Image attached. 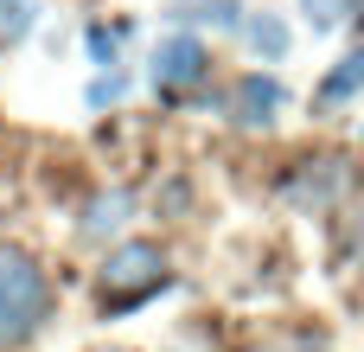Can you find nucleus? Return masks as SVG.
<instances>
[{
  "mask_svg": "<svg viewBox=\"0 0 364 352\" xmlns=\"http://www.w3.org/2000/svg\"><path fill=\"white\" fill-rule=\"evenodd\" d=\"M115 96H122V77H96V83H90V103H96V109L115 103Z\"/></svg>",
  "mask_w": 364,
  "mask_h": 352,
  "instance_id": "nucleus-12",
  "label": "nucleus"
},
{
  "mask_svg": "<svg viewBox=\"0 0 364 352\" xmlns=\"http://www.w3.org/2000/svg\"><path fill=\"white\" fill-rule=\"evenodd\" d=\"M90 58L96 64H115V32L109 26H90Z\"/></svg>",
  "mask_w": 364,
  "mask_h": 352,
  "instance_id": "nucleus-11",
  "label": "nucleus"
},
{
  "mask_svg": "<svg viewBox=\"0 0 364 352\" xmlns=\"http://www.w3.org/2000/svg\"><path fill=\"white\" fill-rule=\"evenodd\" d=\"M307 6V19H314V32H333L346 13H352V0H301Z\"/></svg>",
  "mask_w": 364,
  "mask_h": 352,
  "instance_id": "nucleus-9",
  "label": "nucleus"
},
{
  "mask_svg": "<svg viewBox=\"0 0 364 352\" xmlns=\"http://www.w3.org/2000/svg\"><path fill=\"white\" fill-rule=\"evenodd\" d=\"M32 26H38V6H32V0H0V38H6V45H19Z\"/></svg>",
  "mask_w": 364,
  "mask_h": 352,
  "instance_id": "nucleus-7",
  "label": "nucleus"
},
{
  "mask_svg": "<svg viewBox=\"0 0 364 352\" xmlns=\"http://www.w3.org/2000/svg\"><path fill=\"white\" fill-rule=\"evenodd\" d=\"M122 218H128V192H109V199H96V205H90L83 231H90V237H102V231H115Z\"/></svg>",
  "mask_w": 364,
  "mask_h": 352,
  "instance_id": "nucleus-8",
  "label": "nucleus"
},
{
  "mask_svg": "<svg viewBox=\"0 0 364 352\" xmlns=\"http://www.w3.org/2000/svg\"><path fill=\"white\" fill-rule=\"evenodd\" d=\"M186 19H211V26H237V0H192Z\"/></svg>",
  "mask_w": 364,
  "mask_h": 352,
  "instance_id": "nucleus-10",
  "label": "nucleus"
},
{
  "mask_svg": "<svg viewBox=\"0 0 364 352\" xmlns=\"http://www.w3.org/2000/svg\"><path fill=\"white\" fill-rule=\"evenodd\" d=\"M154 289H166V257H160V244H122V250H109V263H102V301H109V308H134V301H147Z\"/></svg>",
  "mask_w": 364,
  "mask_h": 352,
  "instance_id": "nucleus-2",
  "label": "nucleus"
},
{
  "mask_svg": "<svg viewBox=\"0 0 364 352\" xmlns=\"http://www.w3.org/2000/svg\"><path fill=\"white\" fill-rule=\"evenodd\" d=\"M275 109H282V83H275V77H243V83H237V96H230V115H237V122H250V128H256V122H269Z\"/></svg>",
  "mask_w": 364,
  "mask_h": 352,
  "instance_id": "nucleus-4",
  "label": "nucleus"
},
{
  "mask_svg": "<svg viewBox=\"0 0 364 352\" xmlns=\"http://www.w3.org/2000/svg\"><path fill=\"white\" fill-rule=\"evenodd\" d=\"M250 45L275 64V58H288V26H282L275 13H262V19H250Z\"/></svg>",
  "mask_w": 364,
  "mask_h": 352,
  "instance_id": "nucleus-6",
  "label": "nucleus"
},
{
  "mask_svg": "<svg viewBox=\"0 0 364 352\" xmlns=\"http://www.w3.org/2000/svg\"><path fill=\"white\" fill-rule=\"evenodd\" d=\"M358 90H364V51H346L339 71L320 83V103H346V96H358Z\"/></svg>",
  "mask_w": 364,
  "mask_h": 352,
  "instance_id": "nucleus-5",
  "label": "nucleus"
},
{
  "mask_svg": "<svg viewBox=\"0 0 364 352\" xmlns=\"http://www.w3.org/2000/svg\"><path fill=\"white\" fill-rule=\"evenodd\" d=\"M45 314H51V276L26 250L0 244V346L32 340L45 327Z\"/></svg>",
  "mask_w": 364,
  "mask_h": 352,
  "instance_id": "nucleus-1",
  "label": "nucleus"
},
{
  "mask_svg": "<svg viewBox=\"0 0 364 352\" xmlns=\"http://www.w3.org/2000/svg\"><path fill=\"white\" fill-rule=\"evenodd\" d=\"M205 77H211V51H205L192 32L160 38V51H154V83H160V90H192V83H205Z\"/></svg>",
  "mask_w": 364,
  "mask_h": 352,
  "instance_id": "nucleus-3",
  "label": "nucleus"
}]
</instances>
